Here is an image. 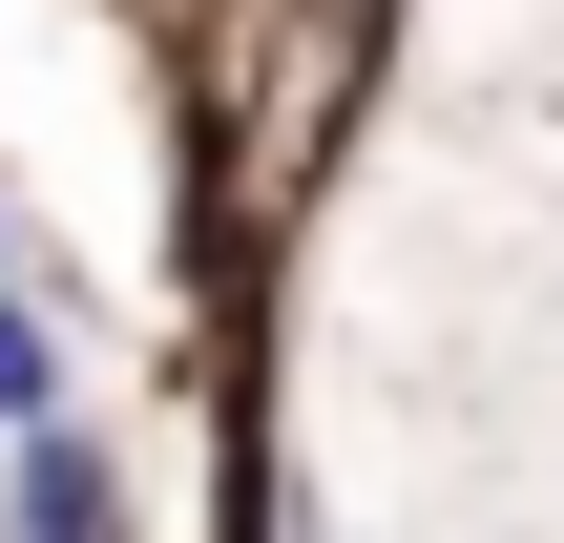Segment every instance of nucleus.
I'll return each mask as SVG.
<instances>
[{
	"instance_id": "nucleus-1",
	"label": "nucleus",
	"mask_w": 564,
	"mask_h": 543,
	"mask_svg": "<svg viewBox=\"0 0 564 543\" xmlns=\"http://www.w3.org/2000/svg\"><path fill=\"white\" fill-rule=\"evenodd\" d=\"M0 543H126V481H105V439H84V419H42V439H21Z\"/></svg>"
},
{
	"instance_id": "nucleus-2",
	"label": "nucleus",
	"mask_w": 564,
	"mask_h": 543,
	"mask_svg": "<svg viewBox=\"0 0 564 543\" xmlns=\"http://www.w3.org/2000/svg\"><path fill=\"white\" fill-rule=\"evenodd\" d=\"M42 419H84V356H63L42 293H0V439H42Z\"/></svg>"
},
{
	"instance_id": "nucleus-3",
	"label": "nucleus",
	"mask_w": 564,
	"mask_h": 543,
	"mask_svg": "<svg viewBox=\"0 0 564 543\" xmlns=\"http://www.w3.org/2000/svg\"><path fill=\"white\" fill-rule=\"evenodd\" d=\"M0 293H21V230H0Z\"/></svg>"
}]
</instances>
